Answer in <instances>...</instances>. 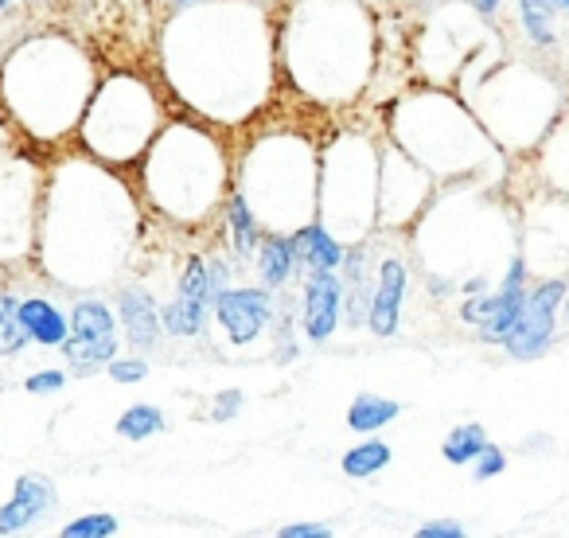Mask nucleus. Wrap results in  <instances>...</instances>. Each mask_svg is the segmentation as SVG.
Instances as JSON below:
<instances>
[{
	"label": "nucleus",
	"mask_w": 569,
	"mask_h": 538,
	"mask_svg": "<svg viewBox=\"0 0 569 538\" xmlns=\"http://www.w3.org/2000/svg\"><path fill=\"white\" fill-rule=\"evenodd\" d=\"M566 305V281H542L535 293H527L522 317L515 325V332L507 336V351L515 359H535L550 348L553 325H558V309Z\"/></svg>",
	"instance_id": "f257e3e1"
},
{
	"label": "nucleus",
	"mask_w": 569,
	"mask_h": 538,
	"mask_svg": "<svg viewBox=\"0 0 569 538\" xmlns=\"http://www.w3.org/2000/svg\"><path fill=\"white\" fill-rule=\"evenodd\" d=\"M74 336L63 340L67 363H74L79 371H94L98 363H110L113 351H118V332H113V317L106 305L82 301L71 312Z\"/></svg>",
	"instance_id": "f03ea898"
},
{
	"label": "nucleus",
	"mask_w": 569,
	"mask_h": 538,
	"mask_svg": "<svg viewBox=\"0 0 569 538\" xmlns=\"http://www.w3.org/2000/svg\"><path fill=\"white\" fill-rule=\"evenodd\" d=\"M211 269L203 266L199 258L188 261L180 278V289H176V301L164 309V328L172 336H199L203 328V312L211 305Z\"/></svg>",
	"instance_id": "7ed1b4c3"
},
{
	"label": "nucleus",
	"mask_w": 569,
	"mask_h": 538,
	"mask_svg": "<svg viewBox=\"0 0 569 538\" xmlns=\"http://www.w3.org/2000/svg\"><path fill=\"white\" fill-rule=\"evenodd\" d=\"M214 312H219V325L227 328L230 340L250 343L253 336H261V328L269 325L273 301H269L261 289H222V293L214 297Z\"/></svg>",
	"instance_id": "20e7f679"
},
{
	"label": "nucleus",
	"mask_w": 569,
	"mask_h": 538,
	"mask_svg": "<svg viewBox=\"0 0 569 538\" xmlns=\"http://www.w3.org/2000/svg\"><path fill=\"white\" fill-rule=\"evenodd\" d=\"M336 325H340V278L332 269H320L305 289V336L312 343H325Z\"/></svg>",
	"instance_id": "39448f33"
},
{
	"label": "nucleus",
	"mask_w": 569,
	"mask_h": 538,
	"mask_svg": "<svg viewBox=\"0 0 569 538\" xmlns=\"http://www.w3.org/2000/svg\"><path fill=\"white\" fill-rule=\"evenodd\" d=\"M51 504H56V488H51L48 476H36V472L20 476L17 496L0 507V535H17V530H24L28 522L48 515Z\"/></svg>",
	"instance_id": "423d86ee"
},
{
	"label": "nucleus",
	"mask_w": 569,
	"mask_h": 538,
	"mask_svg": "<svg viewBox=\"0 0 569 538\" xmlns=\"http://www.w3.org/2000/svg\"><path fill=\"white\" fill-rule=\"evenodd\" d=\"M522 305H527V269H522V258H515L503 289L496 293V309H491L488 325H483V340L503 343L515 332V325H519Z\"/></svg>",
	"instance_id": "0eeeda50"
},
{
	"label": "nucleus",
	"mask_w": 569,
	"mask_h": 538,
	"mask_svg": "<svg viewBox=\"0 0 569 538\" xmlns=\"http://www.w3.org/2000/svg\"><path fill=\"white\" fill-rule=\"evenodd\" d=\"M402 297H406V269L402 261H382L379 289L371 297V312H367V325L375 336H395L398 317H402Z\"/></svg>",
	"instance_id": "6e6552de"
},
{
	"label": "nucleus",
	"mask_w": 569,
	"mask_h": 538,
	"mask_svg": "<svg viewBox=\"0 0 569 538\" xmlns=\"http://www.w3.org/2000/svg\"><path fill=\"white\" fill-rule=\"evenodd\" d=\"M118 305H121V325H126L129 340H133L137 348H152L160 336V312H157V305H152V297L141 293V289H126Z\"/></svg>",
	"instance_id": "1a4fd4ad"
},
{
	"label": "nucleus",
	"mask_w": 569,
	"mask_h": 538,
	"mask_svg": "<svg viewBox=\"0 0 569 538\" xmlns=\"http://www.w3.org/2000/svg\"><path fill=\"white\" fill-rule=\"evenodd\" d=\"M293 246H297V261H305L312 273H320V269H332V266H340V261H343V246L336 242V238L328 235L320 222H309L305 230H297Z\"/></svg>",
	"instance_id": "9d476101"
},
{
	"label": "nucleus",
	"mask_w": 569,
	"mask_h": 538,
	"mask_svg": "<svg viewBox=\"0 0 569 538\" xmlns=\"http://www.w3.org/2000/svg\"><path fill=\"white\" fill-rule=\"evenodd\" d=\"M20 325H24V332L32 336V340L48 343V348H56V343L67 340V320H63V312H59L56 305L40 301V297H32V301L20 305Z\"/></svg>",
	"instance_id": "9b49d317"
},
{
	"label": "nucleus",
	"mask_w": 569,
	"mask_h": 538,
	"mask_svg": "<svg viewBox=\"0 0 569 538\" xmlns=\"http://www.w3.org/2000/svg\"><path fill=\"white\" fill-rule=\"evenodd\" d=\"M398 414H402V406L390 402V398L359 395L348 410V426H351V434H375V429H382L387 421H395Z\"/></svg>",
	"instance_id": "f8f14e48"
},
{
	"label": "nucleus",
	"mask_w": 569,
	"mask_h": 538,
	"mask_svg": "<svg viewBox=\"0 0 569 538\" xmlns=\"http://www.w3.org/2000/svg\"><path fill=\"white\" fill-rule=\"evenodd\" d=\"M293 266H297L293 238H269L261 246V278H266V286H284V281L293 278Z\"/></svg>",
	"instance_id": "ddd939ff"
},
{
	"label": "nucleus",
	"mask_w": 569,
	"mask_h": 538,
	"mask_svg": "<svg viewBox=\"0 0 569 538\" xmlns=\"http://www.w3.org/2000/svg\"><path fill=\"white\" fill-rule=\"evenodd\" d=\"M483 449H488V437H483L480 426H460L445 437V460H449V465H468V460H476Z\"/></svg>",
	"instance_id": "4468645a"
},
{
	"label": "nucleus",
	"mask_w": 569,
	"mask_h": 538,
	"mask_svg": "<svg viewBox=\"0 0 569 538\" xmlns=\"http://www.w3.org/2000/svg\"><path fill=\"white\" fill-rule=\"evenodd\" d=\"M390 465V445L382 441H367V445H356V449L343 457V472L363 480V476H375L379 468Z\"/></svg>",
	"instance_id": "2eb2a0df"
},
{
	"label": "nucleus",
	"mask_w": 569,
	"mask_h": 538,
	"mask_svg": "<svg viewBox=\"0 0 569 538\" xmlns=\"http://www.w3.org/2000/svg\"><path fill=\"white\" fill-rule=\"evenodd\" d=\"M157 429H164V414H160L157 406H129L118 418V434L129 437V441H144V437H152Z\"/></svg>",
	"instance_id": "dca6fc26"
},
{
	"label": "nucleus",
	"mask_w": 569,
	"mask_h": 538,
	"mask_svg": "<svg viewBox=\"0 0 569 538\" xmlns=\"http://www.w3.org/2000/svg\"><path fill=\"white\" fill-rule=\"evenodd\" d=\"M32 336L20 325V301L12 297H0V356H17Z\"/></svg>",
	"instance_id": "f3484780"
},
{
	"label": "nucleus",
	"mask_w": 569,
	"mask_h": 538,
	"mask_svg": "<svg viewBox=\"0 0 569 538\" xmlns=\"http://www.w3.org/2000/svg\"><path fill=\"white\" fill-rule=\"evenodd\" d=\"M522 9V24H527L530 40L535 43H550L553 40V4L550 0H519Z\"/></svg>",
	"instance_id": "a211bd4d"
},
{
	"label": "nucleus",
	"mask_w": 569,
	"mask_h": 538,
	"mask_svg": "<svg viewBox=\"0 0 569 538\" xmlns=\"http://www.w3.org/2000/svg\"><path fill=\"white\" fill-rule=\"evenodd\" d=\"M106 535H118V519L113 515H82V519L63 527V538H106Z\"/></svg>",
	"instance_id": "6ab92c4d"
},
{
	"label": "nucleus",
	"mask_w": 569,
	"mask_h": 538,
	"mask_svg": "<svg viewBox=\"0 0 569 538\" xmlns=\"http://www.w3.org/2000/svg\"><path fill=\"white\" fill-rule=\"evenodd\" d=\"M230 227H234V235H238V250L242 253H250L253 250V242H258V222H253V215L246 211V203L242 199H230Z\"/></svg>",
	"instance_id": "aec40b11"
},
{
	"label": "nucleus",
	"mask_w": 569,
	"mask_h": 538,
	"mask_svg": "<svg viewBox=\"0 0 569 538\" xmlns=\"http://www.w3.org/2000/svg\"><path fill=\"white\" fill-rule=\"evenodd\" d=\"M503 465H507L503 452L491 449V445H488V449H483L480 457H476V480H491L496 472H503Z\"/></svg>",
	"instance_id": "412c9836"
},
{
	"label": "nucleus",
	"mask_w": 569,
	"mask_h": 538,
	"mask_svg": "<svg viewBox=\"0 0 569 538\" xmlns=\"http://www.w3.org/2000/svg\"><path fill=\"white\" fill-rule=\"evenodd\" d=\"M110 375L118 382H141L144 375H149V363H141V359H121V363H113L110 359Z\"/></svg>",
	"instance_id": "4be33fe9"
},
{
	"label": "nucleus",
	"mask_w": 569,
	"mask_h": 538,
	"mask_svg": "<svg viewBox=\"0 0 569 538\" xmlns=\"http://www.w3.org/2000/svg\"><path fill=\"white\" fill-rule=\"evenodd\" d=\"M67 375L63 371H43V375H32V379L24 382L32 395H56V390H63Z\"/></svg>",
	"instance_id": "5701e85b"
},
{
	"label": "nucleus",
	"mask_w": 569,
	"mask_h": 538,
	"mask_svg": "<svg viewBox=\"0 0 569 538\" xmlns=\"http://www.w3.org/2000/svg\"><path fill=\"white\" fill-rule=\"evenodd\" d=\"M238 410H242V390H222L219 402H214V410H211V418L214 421H230Z\"/></svg>",
	"instance_id": "b1692460"
},
{
	"label": "nucleus",
	"mask_w": 569,
	"mask_h": 538,
	"mask_svg": "<svg viewBox=\"0 0 569 538\" xmlns=\"http://www.w3.org/2000/svg\"><path fill=\"white\" fill-rule=\"evenodd\" d=\"M277 535H281V538H328L332 530L317 527V522H293V527H281Z\"/></svg>",
	"instance_id": "393cba45"
},
{
	"label": "nucleus",
	"mask_w": 569,
	"mask_h": 538,
	"mask_svg": "<svg viewBox=\"0 0 569 538\" xmlns=\"http://www.w3.org/2000/svg\"><path fill=\"white\" fill-rule=\"evenodd\" d=\"M465 535V527H457V522H433V527H421L418 538H460Z\"/></svg>",
	"instance_id": "a878e982"
},
{
	"label": "nucleus",
	"mask_w": 569,
	"mask_h": 538,
	"mask_svg": "<svg viewBox=\"0 0 569 538\" xmlns=\"http://www.w3.org/2000/svg\"><path fill=\"white\" fill-rule=\"evenodd\" d=\"M472 4H476V9H480V12H496L499 0H472Z\"/></svg>",
	"instance_id": "bb28decb"
},
{
	"label": "nucleus",
	"mask_w": 569,
	"mask_h": 538,
	"mask_svg": "<svg viewBox=\"0 0 569 538\" xmlns=\"http://www.w3.org/2000/svg\"><path fill=\"white\" fill-rule=\"evenodd\" d=\"M550 4H553V9H566L569 12V0H550Z\"/></svg>",
	"instance_id": "cd10ccee"
},
{
	"label": "nucleus",
	"mask_w": 569,
	"mask_h": 538,
	"mask_svg": "<svg viewBox=\"0 0 569 538\" xmlns=\"http://www.w3.org/2000/svg\"><path fill=\"white\" fill-rule=\"evenodd\" d=\"M4 4H9V0H0V9H4Z\"/></svg>",
	"instance_id": "c85d7f7f"
},
{
	"label": "nucleus",
	"mask_w": 569,
	"mask_h": 538,
	"mask_svg": "<svg viewBox=\"0 0 569 538\" xmlns=\"http://www.w3.org/2000/svg\"><path fill=\"white\" fill-rule=\"evenodd\" d=\"M176 4H188V0H176Z\"/></svg>",
	"instance_id": "c756f323"
}]
</instances>
